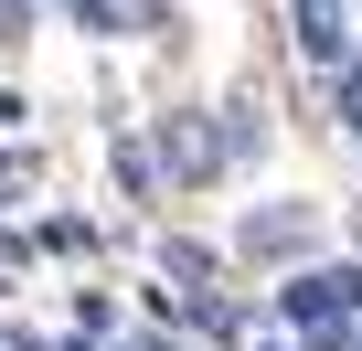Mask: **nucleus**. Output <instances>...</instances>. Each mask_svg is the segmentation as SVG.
<instances>
[{"label":"nucleus","instance_id":"nucleus-1","mask_svg":"<svg viewBox=\"0 0 362 351\" xmlns=\"http://www.w3.org/2000/svg\"><path fill=\"white\" fill-rule=\"evenodd\" d=\"M277 319L309 330V340L351 330V319H362V256H351V266H298V277L277 287Z\"/></svg>","mask_w":362,"mask_h":351},{"label":"nucleus","instance_id":"nucleus-2","mask_svg":"<svg viewBox=\"0 0 362 351\" xmlns=\"http://www.w3.org/2000/svg\"><path fill=\"white\" fill-rule=\"evenodd\" d=\"M288 32H298V54L309 64H351V11H341V0H288Z\"/></svg>","mask_w":362,"mask_h":351},{"label":"nucleus","instance_id":"nucleus-3","mask_svg":"<svg viewBox=\"0 0 362 351\" xmlns=\"http://www.w3.org/2000/svg\"><path fill=\"white\" fill-rule=\"evenodd\" d=\"M149 170H170V182H214L224 149L203 138V117H160V160H149Z\"/></svg>","mask_w":362,"mask_h":351},{"label":"nucleus","instance_id":"nucleus-4","mask_svg":"<svg viewBox=\"0 0 362 351\" xmlns=\"http://www.w3.org/2000/svg\"><path fill=\"white\" fill-rule=\"evenodd\" d=\"M245 256H309V213H256L245 224Z\"/></svg>","mask_w":362,"mask_h":351},{"label":"nucleus","instance_id":"nucleus-5","mask_svg":"<svg viewBox=\"0 0 362 351\" xmlns=\"http://www.w3.org/2000/svg\"><path fill=\"white\" fill-rule=\"evenodd\" d=\"M64 22H86V32H117V22H160V0H64Z\"/></svg>","mask_w":362,"mask_h":351},{"label":"nucleus","instance_id":"nucleus-6","mask_svg":"<svg viewBox=\"0 0 362 351\" xmlns=\"http://www.w3.org/2000/svg\"><path fill=\"white\" fill-rule=\"evenodd\" d=\"M181 319H192L203 340H235V298H214V287H192V298H170Z\"/></svg>","mask_w":362,"mask_h":351},{"label":"nucleus","instance_id":"nucleus-7","mask_svg":"<svg viewBox=\"0 0 362 351\" xmlns=\"http://www.w3.org/2000/svg\"><path fill=\"white\" fill-rule=\"evenodd\" d=\"M160 266H170L181 287H203V277H214V245H203V234H170V245H160Z\"/></svg>","mask_w":362,"mask_h":351},{"label":"nucleus","instance_id":"nucleus-8","mask_svg":"<svg viewBox=\"0 0 362 351\" xmlns=\"http://www.w3.org/2000/svg\"><path fill=\"white\" fill-rule=\"evenodd\" d=\"M43 245H54V256H86V245H96V224H75V213H54V224H43Z\"/></svg>","mask_w":362,"mask_h":351},{"label":"nucleus","instance_id":"nucleus-9","mask_svg":"<svg viewBox=\"0 0 362 351\" xmlns=\"http://www.w3.org/2000/svg\"><path fill=\"white\" fill-rule=\"evenodd\" d=\"M33 32V0H0V43H22Z\"/></svg>","mask_w":362,"mask_h":351}]
</instances>
